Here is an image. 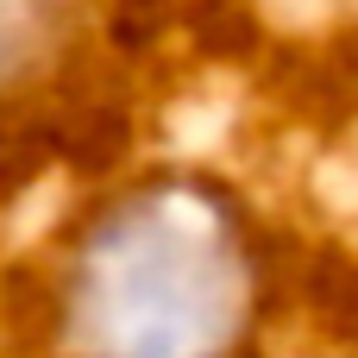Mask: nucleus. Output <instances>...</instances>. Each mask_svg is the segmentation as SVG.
I'll return each mask as SVG.
<instances>
[{"instance_id": "f257e3e1", "label": "nucleus", "mask_w": 358, "mask_h": 358, "mask_svg": "<svg viewBox=\"0 0 358 358\" xmlns=\"http://www.w3.org/2000/svg\"><path fill=\"white\" fill-rule=\"evenodd\" d=\"M233 327L227 252L176 220H126L88 264L82 340L94 358H214Z\"/></svg>"}]
</instances>
